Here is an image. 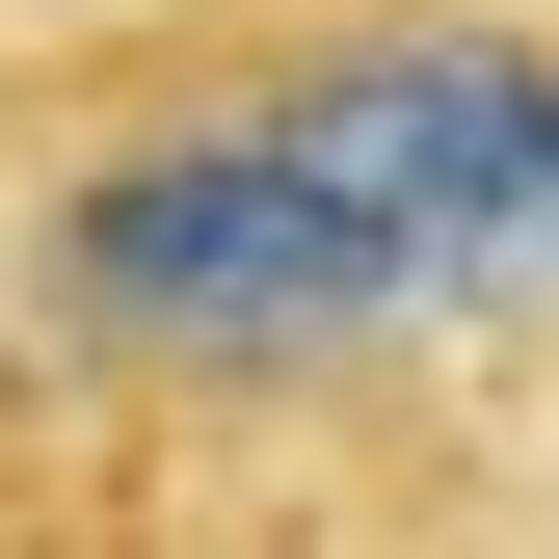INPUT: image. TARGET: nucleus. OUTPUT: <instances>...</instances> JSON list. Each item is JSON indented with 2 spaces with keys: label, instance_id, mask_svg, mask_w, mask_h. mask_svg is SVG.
<instances>
[{
  "label": "nucleus",
  "instance_id": "1",
  "mask_svg": "<svg viewBox=\"0 0 559 559\" xmlns=\"http://www.w3.org/2000/svg\"><path fill=\"white\" fill-rule=\"evenodd\" d=\"M0 320H27L81 400H160V427H294V400H373L400 346H453L427 266L346 214L240 81L107 107L81 160L27 187V240H0Z\"/></svg>",
  "mask_w": 559,
  "mask_h": 559
},
{
  "label": "nucleus",
  "instance_id": "2",
  "mask_svg": "<svg viewBox=\"0 0 559 559\" xmlns=\"http://www.w3.org/2000/svg\"><path fill=\"white\" fill-rule=\"evenodd\" d=\"M214 81L427 266V320H559V27L346 0V27H266V53H214Z\"/></svg>",
  "mask_w": 559,
  "mask_h": 559
}]
</instances>
